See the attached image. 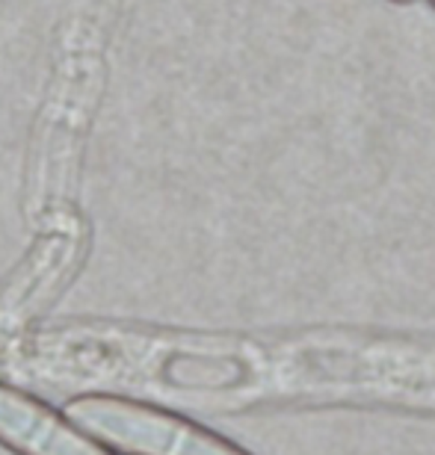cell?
<instances>
[{
	"label": "cell",
	"instance_id": "1",
	"mask_svg": "<svg viewBox=\"0 0 435 455\" xmlns=\"http://www.w3.org/2000/svg\"><path fill=\"white\" fill-rule=\"evenodd\" d=\"M66 417L122 455H249L202 426L128 396H77L66 405Z\"/></svg>",
	"mask_w": 435,
	"mask_h": 455
},
{
	"label": "cell",
	"instance_id": "2",
	"mask_svg": "<svg viewBox=\"0 0 435 455\" xmlns=\"http://www.w3.org/2000/svg\"><path fill=\"white\" fill-rule=\"evenodd\" d=\"M0 443L15 455H110L39 399L0 385Z\"/></svg>",
	"mask_w": 435,
	"mask_h": 455
},
{
	"label": "cell",
	"instance_id": "3",
	"mask_svg": "<svg viewBox=\"0 0 435 455\" xmlns=\"http://www.w3.org/2000/svg\"><path fill=\"white\" fill-rule=\"evenodd\" d=\"M391 4H397V6H409V4H415V0H391Z\"/></svg>",
	"mask_w": 435,
	"mask_h": 455
},
{
	"label": "cell",
	"instance_id": "4",
	"mask_svg": "<svg viewBox=\"0 0 435 455\" xmlns=\"http://www.w3.org/2000/svg\"><path fill=\"white\" fill-rule=\"evenodd\" d=\"M430 4H432V6H435V0H430Z\"/></svg>",
	"mask_w": 435,
	"mask_h": 455
}]
</instances>
